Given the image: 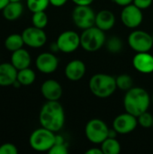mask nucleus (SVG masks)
Returning a JSON list of instances; mask_svg holds the SVG:
<instances>
[{"label": "nucleus", "instance_id": "7c9ffc66", "mask_svg": "<svg viewBox=\"0 0 153 154\" xmlns=\"http://www.w3.org/2000/svg\"><path fill=\"white\" fill-rule=\"evenodd\" d=\"M153 0H133V5H135L137 7H139L142 10H145L147 8H149L151 4H152Z\"/></svg>", "mask_w": 153, "mask_h": 154}, {"label": "nucleus", "instance_id": "9b49d317", "mask_svg": "<svg viewBox=\"0 0 153 154\" xmlns=\"http://www.w3.org/2000/svg\"><path fill=\"white\" fill-rule=\"evenodd\" d=\"M138 125V119L130 113H124L117 116L113 121V128L118 134H128L133 132Z\"/></svg>", "mask_w": 153, "mask_h": 154}, {"label": "nucleus", "instance_id": "72a5a7b5", "mask_svg": "<svg viewBox=\"0 0 153 154\" xmlns=\"http://www.w3.org/2000/svg\"><path fill=\"white\" fill-rule=\"evenodd\" d=\"M76 5H90L94 0H72Z\"/></svg>", "mask_w": 153, "mask_h": 154}, {"label": "nucleus", "instance_id": "6e6552de", "mask_svg": "<svg viewBox=\"0 0 153 154\" xmlns=\"http://www.w3.org/2000/svg\"><path fill=\"white\" fill-rule=\"evenodd\" d=\"M96 15L90 5H76L72 12V20L78 28L85 30L95 25Z\"/></svg>", "mask_w": 153, "mask_h": 154}, {"label": "nucleus", "instance_id": "4c0bfd02", "mask_svg": "<svg viewBox=\"0 0 153 154\" xmlns=\"http://www.w3.org/2000/svg\"><path fill=\"white\" fill-rule=\"evenodd\" d=\"M10 2H21V0H9Z\"/></svg>", "mask_w": 153, "mask_h": 154}, {"label": "nucleus", "instance_id": "9d476101", "mask_svg": "<svg viewBox=\"0 0 153 154\" xmlns=\"http://www.w3.org/2000/svg\"><path fill=\"white\" fill-rule=\"evenodd\" d=\"M56 43L60 51L71 53L80 46V35L71 30L65 31L59 35Z\"/></svg>", "mask_w": 153, "mask_h": 154}, {"label": "nucleus", "instance_id": "a19ab883", "mask_svg": "<svg viewBox=\"0 0 153 154\" xmlns=\"http://www.w3.org/2000/svg\"><path fill=\"white\" fill-rule=\"evenodd\" d=\"M152 127H153V125H152Z\"/></svg>", "mask_w": 153, "mask_h": 154}, {"label": "nucleus", "instance_id": "f257e3e1", "mask_svg": "<svg viewBox=\"0 0 153 154\" xmlns=\"http://www.w3.org/2000/svg\"><path fill=\"white\" fill-rule=\"evenodd\" d=\"M39 121L42 127L57 133L65 124L64 108L59 101H47L41 107Z\"/></svg>", "mask_w": 153, "mask_h": 154}, {"label": "nucleus", "instance_id": "aec40b11", "mask_svg": "<svg viewBox=\"0 0 153 154\" xmlns=\"http://www.w3.org/2000/svg\"><path fill=\"white\" fill-rule=\"evenodd\" d=\"M3 15L8 21H15L21 17L23 6L21 2H9L3 9Z\"/></svg>", "mask_w": 153, "mask_h": 154}, {"label": "nucleus", "instance_id": "412c9836", "mask_svg": "<svg viewBox=\"0 0 153 154\" xmlns=\"http://www.w3.org/2000/svg\"><path fill=\"white\" fill-rule=\"evenodd\" d=\"M23 45H24V42L22 34L13 33L7 36L6 39L5 40V47L12 52L23 48Z\"/></svg>", "mask_w": 153, "mask_h": 154}, {"label": "nucleus", "instance_id": "58836bf2", "mask_svg": "<svg viewBox=\"0 0 153 154\" xmlns=\"http://www.w3.org/2000/svg\"><path fill=\"white\" fill-rule=\"evenodd\" d=\"M152 103H153V95H152Z\"/></svg>", "mask_w": 153, "mask_h": 154}, {"label": "nucleus", "instance_id": "f8f14e48", "mask_svg": "<svg viewBox=\"0 0 153 154\" xmlns=\"http://www.w3.org/2000/svg\"><path fill=\"white\" fill-rule=\"evenodd\" d=\"M22 36L25 45L35 49L42 47L47 41V35L43 29L33 25L24 29L22 32Z\"/></svg>", "mask_w": 153, "mask_h": 154}, {"label": "nucleus", "instance_id": "cd10ccee", "mask_svg": "<svg viewBox=\"0 0 153 154\" xmlns=\"http://www.w3.org/2000/svg\"><path fill=\"white\" fill-rule=\"evenodd\" d=\"M138 125L142 128H151L153 125V116L148 111L143 112L137 116Z\"/></svg>", "mask_w": 153, "mask_h": 154}, {"label": "nucleus", "instance_id": "dca6fc26", "mask_svg": "<svg viewBox=\"0 0 153 154\" xmlns=\"http://www.w3.org/2000/svg\"><path fill=\"white\" fill-rule=\"evenodd\" d=\"M87 71L86 64L80 60L69 61L65 68V76L70 81H78L85 76Z\"/></svg>", "mask_w": 153, "mask_h": 154}, {"label": "nucleus", "instance_id": "f03ea898", "mask_svg": "<svg viewBox=\"0 0 153 154\" xmlns=\"http://www.w3.org/2000/svg\"><path fill=\"white\" fill-rule=\"evenodd\" d=\"M151 105V97L142 88H132L126 91L124 97V107L125 112L130 113L136 117L148 111Z\"/></svg>", "mask_w": 153, "mask_h": 154}, {"label": "nucleus", "instance_id": "39448f33", "mask_svg": "<svg viewBox=\"0 0 153 154\" xmlns=\"http://www.w3.org/2000/svg\"><path fill=\"white\" fill-rule=\"evenodd\" d=\"M55 138L54 132L41 126L31 134L29 143L31 148L36 152H49L55 143Z\"/></svg>", "mask_w": 153, "mask_h": 154}, {"label": "nucleus", "instance_id": "bb28decb", "mask_svg": "<svg viewBox=\"0 0 153 154\" xmlns=\"http://www.w3.org/2000/svg\"><path fill=\"white\" fill-rule=\"evenodd\" d=\"M26 5L32 13L45 11L50 5V0H27Z\"/></svg>", "mask_w": 153, "mask_h": 154}, {"label": "nucleus", "instance_id": "e433bc0d", "mask_svg": "<svg viewBox=\"0 0 153 154\" xmlns=\"http://www.w3.org/2000/svg\"><path fill=\"white\" fill-rule=\"evenodd\" d=\"M9 2V0H0V11H3V9L6 6V5Z\"/></svg>", "mask_w": 153, "mask_h": 154}, {"label": "nucleus", "instance_id": "2f4dec72", "mask_svg": "<svg viewBox=\"0 0 153 154\" xmlns=\"http://www.w3.org/2000/svg\"><path fill=\"white\" fill-rule=\"evenodd\" d=\"M69 0H50V4L55 7H60L63 6L65 4H67Z\"/></svg>", "mask_w": 153, "mask_h": 154}, {"label": "nucleus", "instance_id": "c756f323", "mask_svg": "<svg viewBox=\"0 0 153 154\" xmlns=\"http://www.w3.org/2000/svg\"><path fill=\"white\" fill-rule=\"evenodd\" d=\"M18 150L13 143H4L0 146V154H17Z\"/></svg>", "mask_w": 153, "mask_h": 154}, {"label": "nucleus", "instance_id": "4468645a", "mask_svg": "<svg viewBox=\"0 0 153 154\" xmlns=\"http://www.w3.org/2000/svg\"><path fill=\"white\" fill-rule=\"evenodd\" d=\"M41 92L47 101H59L62 96V88L57 80L47 79L41 84Z\"/></svg>", "mask_w": 153, "mask_h": 154}, {"label": "nucleus", "instance_id": "c9c22d12", "mask_svg": "<svg viewBox=\"0 0 153 154\" xmlns=\"http://www.w3.org/2000/svg\"><path fill=\"white\" fill-rule=\"evenodd\" d=\"M117 134H118V133L114 129V128H112V129H109V133H108V137H110V138H116V136H117Z\"/></svg>", "mask_w": 153, "mask_h": 154}, {"label": "nucleus", "instance_id": "f3484780", "mask_svg": "<svg viewBox=\"0 0 153 154\" xmlns=\"http://www.w3.org/2000/svg\"><path fill=\"white\" fill-rule=\"evenodd\" d=\"M18 70L16 68L10 63H1L0 64V86L8 87L13 86L17 80Z\"/></svg>", "mask_w": 153, "mask_h": 154}, {"label": "nucleus", "instance_id": "f704fd0d", "mask_svg": "<svg viewBox=\"0 0 153 154\" xmlns=\"http://www.w3.org/2000/svg\"><path fill=\"white\" fill-rule=\"evenodd\" d=\"M86 154H104L101 148H91L86 152Z\"/></svg>", "mask_w": 153, "mask_h": 154}, {"label": "nucleus", "instance_id": "a878e982", "mask_svg": "<svg viewBox=\"0 0 153 154\" xmlns=\"http://www.w3.org/2000/svg\"><path fill=\"white\" fill-rule=\"evenodd\" d=\"M106 49L111 53H119L123 49V42L122 40L117 36H112L108 39V41H106Z\"/></svg>", "mask_w": 153, "mask_h": 154}, {"label": "nucleus", "instance_id": "c85d7f7f", "mask_svg": "<svg viewBox=\"0 0 153 154\" xmlns=\"http://www.w3.org/2000/svg\"><path fill=\"white\" fill-rule=\"evenodd\" d=\"M50 154H68L69 149L66 144L64 143H54V145L51 147V149L48 152Z\"/></svg>", "mask_w": 153, "mask_h": 154}, {"label": "nucleus", "instance_id": "ea45409f", "mask_svg": "<svg viewBox=\"0 0 153 154\" xmlns=\"http://www.w3.org/2000/svg\"><path fill=\"white\" fill-rule=\"evenodd\" d=\"M152 74H153V72H152Z\"/></svg>", "mask_w": 153, "mask_h": 154}, {"label": "nucleus", "instance_id": "0eeeda50", "mask_svg": "<svg viewBox=\"0 0 153 154\" xmlns=\"http://www.w3.org/2000/svg\"><path fill=\"white\" fill-rule=\"evenodd\" d=\"M127 42L130 48L136 52H148L153 47V37L142 30L132 32L128 36Z\"/></svg>", "mask_w": 153, "mask_h": 154}, {"label": "nucleus", "instance_id": "b1692460", "mask_svg": "<svg viewBox=\"0 0 153 154\" xmlns=\"http://www.w3.org/2000/svg\"><path fill=\"white\" fill-rule=\"evenodd\" d=\"M115 79L117 88H119L120 90L126 92L129 89H131L133 86V80L132 77L129 76L128 74H121L117 78H115Z\"/></svg>", "mask_w": 153, "mask_h": 154}, {"label": "nucleus", "instance_id": "ddd939ff", "mask_svg": "<svg viewBox=\"0 0 153 154\" xmlns=\"http://www.w3.org/2000/svg\"><path fill=\"white\" fill-rule=\"evenodd\" d=\"M35 65L37 69L41 73L50 74L57 69L59 66V59L54 53L43 52L36 58Z\"/></svg>", "mask_w": 153, "mask_h": 154}, {"label": "nucleus", "instance_id": "2eb2a0df", "mask_svg": "<svg viewBox=\"0 0 153 154\" xmlns=\"http://www.w3.org/2000/svg\"><path fill=\"white\" fill-rule=\"evenodd\" d=\"M133 68L140 73L151 74L153 72V55L148 52H137L133 59Z\"/></svg>", "mask_w": 153, "mask_h": 154}, {"label": "nucleus", "instance_id": "7ed1b4c3", "mask_svg": "<svg viewBox=\"0 0 153 154\" xmlns=\"http://www.w3.org/2000/svg\"><path fill=\"white\" fill-rule=\"evenodd\" d=\"M89 89L92 94L98 98H108L116 90V79L106 73H97L91 77L89 80Z\"/></svg>", "mask_w": 153, "mask_h": 154}, {"label": "nucleus", "instance_id": "20e7f679", "mask_svg": "<svg viewBox=\"0 0 153 154\" xmlns=\"http://www.w3.org/2000/svg\"><path fill=\"white\" fill-rule=\"evenodd\" d=\"M105 32L96 25L83 30L80 35V46L87 51L94 52L106 44Z\"/></svg>", "mask_w": 153, "mask_h": 154}, {"label": "nucleus", "instance_id": "423d86ee", "mask_svg": "<svg viewBox=\"0 0 153 154\" xmlns=\"http://www.w3.org/2000/svg\"><path fill=\"white\" fill-rule=\"evenodd\" d=\"M109 128L101 119L89 120L85 127V134L87 140L94 144H101L108 137Z\"/></svg>", "mask_w": 153, "mask_h": 154}, {"label": "nucleus", "instance_id": "393cba45", "mask_svg": "<svg viewBox=\"0 0 153 154\" xmlns=\"http://www.w3.org/2000/svg\"><path fill=\"white\" fill-rule=\"evenodd\" d=\"M32 25L41 29H44L48 24V15L46 14L45 11H40L32 13Z\"/></svg>", "mask_w": 153, "mask_h": 154}, {"label": "nucleus", "instance_id": "5701e85b", "mask_svg": "<svg viewBox=\"0 0 153 154\" xmlns=\"http://www.w3.org/2000/svg\"><path fill=\"white\" fill-rule=\"evenodd\" d=\"M35 79H36L35 72L30 68H26V69H23L18 70L17 81L22 86L32 85L35 81Z\"/></svg>", "mask_w": 153, "mask_h": 154}, {"label": "nucleus", "instance_id": "4be33fe9", "mask_svg": "<svg viewBox=\"0 0 153 154\" xmlns=\"http://www.w3.org/2000/svg\"><path fill=\"white\" fill-rule=\"evenodd\" d=\"M104 154H119L121 152V144L116 138L107 137L100 147Z\"/></svg>", "mask_w": 153, "mask_h": 154}, {"label": "nucleus", "instance_id": "473e14b6", "mask_svg": "<svg viewBox=\"0 0 153 154\" xmlns=\"http://www.w3.org/2000/svg\"><path fill=\"white\" fill-rule=\"evenodd\" d=\"M113 2L120 6H126L128 5H131L133 3V0H113Z\"/></svg>", "mask_w": 153, "mask_h": 154}, {"label": "nucleus", "instance_id": "a211bd4d", "mask_svg": "<svg viewBox=\"0 0 153 154\" xmlns=\"http://www.w3.org/2000/svg\"><path fill=\"white\" fill-rule=\"evenodd\" d=\"M115 23V16L110 10L104 9L99 11L96 15V23L95 25L101 29L102 31H109L111 30Z\"/></svg>", "mask_w": 153, "mask_h": 154}, {"label": "nucleus", "instance_id": "6ab92c4d", "mask_svg": "<svg viewBox=\"0 0 153 154\" xmlns=\"http://www.w3.org/2000/svg\"><path fill=\"white\" fill-rule=\"evenodd\" d=\"M31 60L32 59L30 53L23 48L12 52L11 63L16 68L17 70L29 68L31 64Z\"/></svg>", "mask_w": 153, "mask_h": 154}, {"label": "nucleus", "instance_id": "1a4fd4ad", "mask_svg": "<svg viewBox=\"0 0 153 154\" xmlns=\"http://www.w3.org/2000/svg\"><path fill=\"white\" fill-rule=\"evenodd\" d=\"M120 17L124 25L130 29H135L139 27L143 21L142 10L133 4L124 6Z\"/></svg>", "mask_w": 153, "mask_h": 154}]
</instances>
